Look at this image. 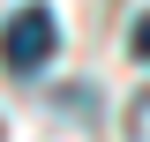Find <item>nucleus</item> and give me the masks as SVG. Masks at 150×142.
<instances>
[{"mask_svg":"<svg viewBox=\"0 0 150 142\" xmlns=\"http://www.w3.org/2000/svg\"><path fill=\"white\" fill-rule=\"evenodd\" d=\"M53 45H60L53 8H45V0H30V8H15V15H8V30H0V67H8V75H38L45 60H53Z\"/></svg>","mask_w":150,"mask_h":142,"instance_id":"1","label":"nucleus"},{"mask_svg":"<svg viewBox=\"0 0 150 142\" xmlns=\"http://www.w3.org/2000/svg\"><path fill=\"white\" fill-rule=\"evenodd\" d=\"M128 142H150V90L128 105Z\"/></svg>","mask_w":150,"mask_h":142,"instance_id":"2","label":"nucleus"},{"mask_svg":"<svg viewBox=\"0 0 150 142\" xmlns=\"http://www.w3.org/2000/svg\"><path fill=\"white\" fill-rule=\"evenodd\" d=\"M135 53L150 60V8H143V15H135Z\"/></svg>","mask_w":150,"mask_h":142,"instance_id":"3","label":"nucleus"}]
</instances>
